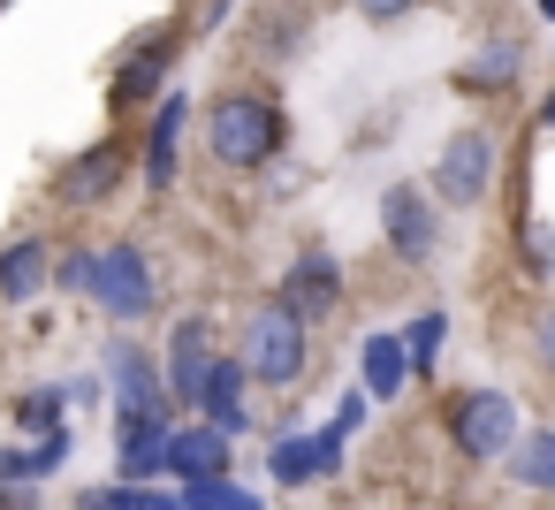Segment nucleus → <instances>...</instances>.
<instances>
[{"label":"nucleus","mask_w":555,"mask_h":510,"mask_svg":"<svg viewBox=\"0 0 555 510\" xmlns=\"http://www.w3.org/2000/svg\"><path fill=\"white\" fill-rule=\"evenodd\" d=\"M282 145H289V115H282L274 92H259V85H229V92L206 107V153H214V168H229V176H259V168L282 161Z\"/></svg>","instance_id":"1"},{"label":"nucleus","mask_w":555,"mask_h":510,"mask_svg":"<svg viewBox=\"0 0 555 510\" xmlns=\"http://www.w3.org/2000/svg\"><path fill=\"white\" fill-rule=\"evenodd\" d=\"M236 358L251 366L259 388H297L305 366H312V328H305L282 297H259V305L244 313V328H236Z\"/></svg>","instance_id":"2"},{"label":"nucleus","mask_w":555,"mask_h":510,"mask_svg":"<svg viewBox=\"0 0 555 510\" xmlns=\"http://www.w3.org/2000/svg\"><path fill=\"white\" fill-rule=\"evenodd\" d=\"M115 328H138V320H153L160 313V275H153V259H145V244H130V237H115V244H92V290H85Z\"/></svg>","instance_id":"3"},{"label":"nucleus","mask_w":555,"mask_h":510,"mask_svg":"<svg viewBox=\"0 0 555 510\" xmlns=\"http://www.w3.org/2000/svg\"><path fill=\"white\" fill-rule=\"evenodd\" d=\"M441 426H449V449L456 457H472V464H494V457H509L517 449V396L509 388H456L449 396V411H441Z\"/></svg>","instance_id":"4"},{"label":"nucleus","mask_w":555,"mask_h":510,"mask_svg":"<svg viewBox=\"0 0 555 510\" xmlns=\"http://www.w3.org/2000/svg\"><path fill=\"white\" fill-rule=\"evenodd\" d=\"M130 176H138V145L115 130V138H100V145L69 153V161L54 168V206H69V214H92V206H107V199H115Z\"/></svg>","instance_id":"5"},{"label":"nucleus","mask_w":555,"mask_h":510,"mask_svg":"<svg viewBox=\"0 0 555 510\" xmlns=\"http://www.w3.org/2000/svg\"><path fill=\"white\" fill-rule=\"evenodd\" d=\"M176 47H183L176 24H160L153 39H138V47L115 62V77H107V107H115V115H145V107H160V100L176 92V85H168V77H176Z\"/></svg>","instance_id":"6"},{"label":"nucleus","mask_w":555,"mask_h":510,"mask_svg":"<svg viewBox=\"0 0 555 510\" xmlns=\"http://www.w3.org/2000/svg\"><path fill=\"white\" fill-rule=\"evenodd\" d=\"M380 244L403 267H426L441 252V199H434V183H388L380 191Z\"/></svg>","instance_id":"7"},{"label":"nucleus","mask_w":555,"mask_h":510,"mask_svg":"<svg viewBox=\"0 0 555 510\" xmlns=\"http://www.w3.org/2000/svg\"><path fill=\"white\" fill-rule=\"evenodd\" d=\"M494 176H502V145H494L487 123H479V130H456V138L434 153V199H441V206H479V199L494 191Z\"/></svg>","instance_id":"8"},{"label":"nucleus","mask_w":555,"mask_h":510,"mask_svg":"<svg viewBox=\"0 0 555 510\" xmlns=\"http://www.w3.org/2000/svg\"><path fill=\"white\" fill-rule=\"evenodd\" d=\"M100 373H107V404H115V419H138V411H176V396H168V366L145 350V343H130V335H115L107 343V358H100Z\"/></svg>","instance_id":"9"},{"label":"nucleus","mask_w":555,"mask_h":510,"mask_svg":"<svg viewBox=\"0 0 555 510\" xmlns=\"http://www.w3.org/2000/svg\"><path fill=\"white\" fill-rule=\"evenodd\" d=\"M221 358H229V350L214 343V320H206V313H183V320L168 328L160 366H168V396H176V411H198V396H206V381H214Z\"/></svg>","instance_id":"10"},{"label":"nucleus","mask_w":555,"mask_h":510,"mask_svg":"<svg viewBox=\"0 0 555 510\" xmlns=\"http://www.w3.org/2000/svg\"><path fill=\"white\" fill-rule=\"evenodd\" d=\"M343 290H350V282H343V259H335L327 244H305V252L282 267V282H274V297H282L305 328H320V320L343 305Z\"/></svg>","instance_id":"11"},{"label":"nucleus","mask_w":555,"mask_h":510,"mask_svg":"<svg viewBox=\"0 0 555 510\" xmlns=\"http://www.w3.org/2000/svg\"><path fill=\"white\" fill-rule=\"evenodd\" d=\"M183 130H191V92H168L153 115H145V138H138V176L145 191H168L176 168H183Z\"/></svg>","instance_id":"12"},{"label":"nucleus","mask_w":555,"mask_h":510,"mask_svg":"<svg viewBox=\"0 0 555 510\" xmlns=\"http://www.w3.org/2000/svg\"><path fill=\"white\" fill-rule=\"evenodd\" d=\"M229 464H236V434H221L214 419H176V434H168V480L176 487H198V480H229Z\"/></svg>","instance_id":"13"},{"label":"nucleus","mask_w":555,"mask_h":510,"mask_svg":"<svg viewBox=\"0 0 555 510\" xmlns=\"http://www.w3.org/2000/svg\"><path fill=\"white\" fill-rule=\"evenodd\" d=\"M343 434L335 426H320V434H305V426H289V434H274V449H267V472L282 480V487H312V480H335L343 472Z\"/></svg>","instance_id":"14"},{"label":"nucleus","mask_w":555,"mask_h":510,"mask_svg":"<svg viewBox=\"0 0 555 510\" xmlns=\"http://www.w3.org/2000/svg\"><path fill=\"white\" fill-rule=\"evenodd\" d=\"M168 434H176V411L115 419V480H168Z\"/></svg>","instance_id":"15"},{"label":"nucleus","mask_w":555,"mask_h":510,"mask_svg":"<svg viewBox=\"0 0 555 510\" xmlns=\"http://www.w3.org/2000/svg\"><path fill=\"white\" fill-rule=\"evenodd\" d=\"M358 388H365L373 404H388V396H403V388H411L403 328H373V335H358Z\"/></svg>","instance_id":"16"},{"label":"nucleus","mask_w":555,"mask_h":510,"mask_svg":"<svg viewBox=\"0 0 555 510\" xmlns=\"http://www.w3.org/2000/svg\"><path fill=\"white\" fill-rule=\"evenodd\" d=\"M54 244L47 237H16V244H0V305H31L39 290H54Z\"/></svg>","instance_id":"17"},{"label":"nucleus","mask_w":555,"mask_h":510,"mask_svg":"<svg viewBox=\"0 0 555 510\" xmlns=\"http://www.w3.org/2000/svg\"><path fill=\"white\" fill-rule=\"evenodd\" d=\"M244 388H251V366H244V358L229 350V358L214 366L206 396H198V419H214L221 434H244V426H251V396H244Z\"/></svg>","instance_id":"18"},{"label":"nucleus","mask_w":555,"mask_h":510,"mask_svg":"<svg viewBox=\"0 0 555 510\" xmlns=\"http://www.w3.org/2000/svg\"><path fill=\"white\" fill-rule=\"evenodd\" d=\"M517 69H525V47H517V39H487V47L456 69V85H464L472 100H502V92H517Z\"/></svg>","instance_id":"19"},{"label":"nucleus","mask_w":555,"mask_h":510,"mask_svg":"<svg viewBox=\"0 0 555 510\" xmlns=\"http://www.w3.org/2000/svg\"><path fill=\"white\" fill-rule=\"evenodd\" d=\"M502 464H509V480H517L525 495H555V426L517 434V449H509Z\"/></svg>","instance_id":"20"},{"label":"nucleus","mask_w":555,"mask_h":510,"mask_svg":"<svg viewBox=\"0 0 555 510\" xmlns=\"http://www.w3.org/2000/svg\"><path fill=\"white\" fill-rule=\"evenodd\" d=\"M69 510H183V495H168V487H153V480H100V487H85Z\"/></svg>","instance_id":"21"},{"label":"nucleus","mask_w":555,"mask_h":510,"mask_svg":"<svg viewBox=\"0 0 555 510\" xmlns=\"http://www.w3.org/2000/svg\"><path fill=\"white\" fill-rule=\"evenodd\" d=\"M69 396L77 388H54V381H31L16 404H9V419H16V434H62L69 426Z\"/></svg>","instance_id":"22"},{"label":"nucleus","mask_w":555,"mask_h":510,"mask_svg":"<svg viewBox=\"0 0 555 510\" xmlns=\"http://www.w3.org/2000/svg\"><path fill=\"white\" fill-rule=\"evenodd\" d=\"M441 343H449V313H441V305H426L418 320H403V350H411V381H434V366H441Z\"/></svg>","instance_id":"23"},{"label":"nucleus","mask_w":555,"mask_h":510,"mask_svg":"<svg viewBox=\"0 0 555 510\" xmlns=\"http://www.w3.org/2000/svg\"><path fill=\"white\" fill-rule=\"evenodd\" d=\"M176 495H183V510H259V495L236 487V480H198V487H176Z\"/></svg>","instance_id":"24"},{"label":"nucleus","mask_w":555,"mask_h":510,"mask_svg":"<svg viewBox=\"0 0 555 510\" xmlns=\"http://www.w3.org/2000/svg\"><path fill=\"white\" fill-rule=\"evenodd\" d=\"M517 244H525V267H532L540 282H555V229H547L540 214H525V229H517Z\"/></svg>","instance_id":"25"},{"label":"nucleus","mask_w":555,"mask_h":510,"mask_svg":"<svg viewBox=\"0 0 555 510\" xmlns=\"http://www.w3.org/2000/svg\"><path fill=\"white\" fill-rule=\"evenodd\" d=\"M54 290H69V297L92 290V244H62V259H54Z\"/></svg>","instance_id":"26"},{"label":"nucleus","mask_w":555,"mask_h":510,"mask_svg":"<svg viewBox=\"0 0 555 510\" xmlns=\"http://www.w3.org/2000/svg\"><path fill=\"white\" fill-rule=\"evenodd\" d=\"M365 411H373V396H365V388H350V396H343V411H335V419H327V426H335V434H343V442H350V434H358V426H365Z\"/></svg>","instance_id":"27"},{"label":"nucleus","mask_w":555,"mask_h":510,"mask_svg":"<svg viewBox=\"0 0 555 510\" xmlns=\"http://www.w3.org/2000/svg\"><path fill=\"white\" fill-rule=\"evenodd\" d=\"M350 9H358L365 24H403V16L418 9V0H350Z\"/></svg>","instance_id":"28"},{"label":"nucleus","mask_w":555,"mask_h":510,"mask_svg":"<svg viewBox=\"0 0 555 510\" xmlns=\"http://www.w3.org/2000/svg\"><path fill=\"white\" fill-rule=\"evenodd\" d=\"M532 358H540V373L555 381V313H540V320H532Z\"/></svg>","instance_id":"29"},{"label":"nucleus","mask_w":555,"mask_h":510,"mask_svg":"<svg viewBox=\"0 0 555 510\" xmlns=\"http://www.w3.org/2000/svg\"><path fill=\"white\" fill-rule=\"evenodd\" d=\"M0 510H39V487H0Z\"/></svg>","instance_id":"30"},{"label":"nucleus","mask_w":555,"mask_h":510,"mask_svg":"<svg viewBox=\"0 0 555 510\" xmlns=\"http://www.w3.org/2000/svg\"><path fill=\"white\" fill-rule=\"evenodd\" d=\"M532 130H555V92H540V115H532Z\"/></svg>","instance_id":"31"},{"label":"nucleus","mask_w":555,"mask_h":510,"mask_svg":"<svg viewBox=\"0 0 555 510\" xmlns=\"http://www.w3.org/2000/svg\"><path fill=\"white\" fill-rule=\"evenodd\" d=\"M532 9H540V16H547V24H555V0H532Z\"/></svg>","instance_id":"32"},{"label":"nucleus","mask_w":555,"mask_h":510,"mask_svg":"<svg viewBox=\"0 0 555 510\" xmlns=\"http://www.w3.org/2000/svg\"><path fill=\"white\" fill-rule=\"evenodd\" d=\"M0 9H9V0H0Z\"/></svg>","instance_id":"33"}]
</instances>
